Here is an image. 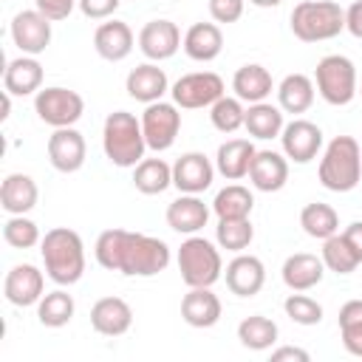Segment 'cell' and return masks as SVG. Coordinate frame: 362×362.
I'll list each match as a JSON object with an SVG mask.
<instances>
[{"mask_svg":"<svg viewBox=\"0 0 362 362\" xmlns=\"http://www.w3.org/2000/svg\"><path fill=\"white\" fill-rule=\"evenodd\" d=\"M74 6H79V0H34V8H40L51 23L65 20L74 11Z\"/></svg>","mask_w":362,"mask_h":362,"instance_id":"obj_45","label":"cell"},{"mask_svg":"<svg viewBox=\"0 0 362 362\" xmlns=\"http://www.w3.org/2000/svg\"><path fill=\"white\" fill-rule=\"evenodd\" d=\"M249 181L260 192H277L288 181V158L274 150H257L249 167Z\"/></svg>","mask_w":362,"mask_h":362,"instance_id":"obj_22","label":"cell"},{"mask_svg":"<svg viewBox=\"0 0 362 362\" xmlns=\"http://www.w3.org/2000/svg\"><path fill=\"white\" fill-rule=\"evenodd\" d=\"M255 240V226L249 218H218L215 226V243L226 252H243Z\"/></svg>","mask_w":362,"mask_h":362,"instance_id":"obj_37","label":"cell"},{"mask_svg":"<svg viewBox=\"0 0 362 362\" xmlns=\"http://www.w3.org/2000/svg\"><path fill=\"white\" fill-rule=\"evenodd\" d=\"M122 0H79V11L88 20H107L119 8Z\"/></svg>","mask_w":362,"mask_h":362,"instance_id":"obj_44","label":"cell"},{"mask_svg":"<svg viewBox=\"0 0 362 362\" xmlns=\"http://www.w3.org/2000/svg\"><path fill=\"white\" fill-rule=\"evenodd\" d=\"M320 257H322L325 269L334 272V274H351L359 266V257L348 246V240L342 238V232H337V235H331V238L322 240V255Z\"/></svg>","mask_w":362,"mask_h":362,"instance_id":"obj_38","label":"cell"},{"mask_svg":"<svg viewBox=\"0 0 362 362\" xmlns=\"http://www.w3.org/2000/svg\"><path fill=\"white\" fill-rule=\"evenodd\" d=\"M252 209H255V195L243 184H226L223 189H218L212 201V212L218 218H249Z\"/></svg>","mask_w":362,"mask_h":362,"instance_id":"obj_36","label":"cell"},{"mask_svg":"<svg viewBox=\"0 0 362 362\" xmlns=\"http://www.w3.org/2000/svg\"><path fill=\"white\" fill-rule=\"evenodd\" d=\"M136 45V37H133V28L122 20H107L102 23L96 31H93V48L102 59L107 62H122L130 57Z\"/></svg>","mask_w":362,"mask_h":362,"instance_id":"obj_23","label":"cell"},{"mask_svg":"<svg viewBox=\"0 0 362 362\" xmlns=\"http://www.w3.org/2000/svg\"><path fill=\"white\" fill-rule=\"evenodd\" d=\"M232 90L240 102H266L269 93L274 90V79L269 74V68H263L260 62H249V65H240L232 76Z\"/></svg>","mask_w":362,"mask_h":362,"instance_id":"obj_28","label":"cell"},{"mask_svg":"<svg viewBox=\"0 0 362 362\" xmlns=\"http://www.w3.org/2000/svg\"><path fill=\"white\" fill-rule=\"evenodd\" d=\"M283 311H286V317H288L291 322H297V325H317V322L322 320V305H320L314 297L303 294V291L288 294L286 303H283Z\"/></svg>","mask_w":362,"mask_h":362,"instance_id":"obj_42","label":"cell"},{"mask_svg":"<svg viewBox=\"0 0 362 362\" xmlns=\"http://www.w3.org/2000/svg\"><path fill=\"white\" fill-rule=\"evenodd\" d=\"M215 173H218L215 164L204 153L192 150V153H184L181 158H175V164H173V187L178 192L201 195V192H206L212 187Z\"/></svg>","mask_w":362,"mask_h":362,"instance_id":"obj_15","label":"cell"},{"mask_svg":"<svg viewBox=\"0 0 362 362\" xmlns=\"http://www.w3.org/2000/svg\"><path fill=\"white\" fill-rule=\"evenodd\" d=\"M277 334H280L277 322L263 314H252V317L240 320V325H238V339L249 351H269L277 342Z\"/></svg>","mask_w":362,"mask_h":362,"instance_id":"obj_35","label":"cell"},{"mask_svg":"<svg viewBox=\"0 0 362 362\" xmlns=\"http://www.w3.org/2000/svg\"><path fill=\"white\" fill-rule=\"evenodd\" d=\"M45 150H48V161H51V167L57 173H76V170H82L85 156H88L85 136L76 127H57L48 136Z\"/></svg>","mask_w":362,"mask_h":362,"instance_id":"obj_14","label":"cell"},{"mask_svg":"<svg viewBox=\"0 0 362 362\" xmlns=\"http://www.w3.org/2000/svg\"><path fill=\"white\" fill-rule=\"evenodd\" d=\"M283 156L294 164H308L322 150V130L308 119H291L280 133Z\"/></svg>","mask_w":362,"mask_h":362,"instance_id":"obj_12","label":"cell"},{"mask_svg":"<svg viewBox=\"0 0 362 362\" xmlns=\"http://www.w3.org/2000/svg\"><path fill=\"white\" fill-rule=\"evenodd\" d=\"M288 20L291 34L303 42H325L345 31V8L334 0H300Z\"/></svg>","mask_w":362,"mask_h":362,"instance_id":"obj_5","label":"cell"},{"mask_svg":"<svg viewBox=\"0 0 362 362\" xmlns=\"http://www.w3.org/2000/svg\"><path fill=\"white\" fill-rule=\"evenodd\" d=\"M345 31L356 40H362V0H354L345 8Z\"/></svg>","mask_w":362,"mask_h":362,"instance_id":"obj_46","label":"cell"},{"mask_svg":"<svg viewBox=\"0 0 362 362\" xmlns=\"http://www.w3.org/2000/svg\"><path fill=\"white\" fill-rule=\"evenodd\" d=\"M3 294L17 308L37 305L45 294V274L34 263H17L8 269L6 280H3Z\"/></svg>","mask_w":362,"mask_h":362,"instance_id":"obj_13","label":"cell"},{"mask_svg":"<svg viewBox=\"0 0 362 362\" xmlns=\"http://www.w3.org/2000/svg\"><path fill=\"white\" fill-rule=\"evenodd\" d=\"M181 42H184L181 31H178V25L173 20H150L139 31V51L150 62H164V59L175 57Z\"/></svg>","mask_w":362,"mask_h":362,"instance_id":"obj_16","label":"cell"},{"mask_svg":"<svg viewBox=\"0 0 362 362\" xmlns=\"http://www.w3.org/2000/svg\"><path fill=\"white\" fill-rule=\"evenodd\" d=\"M223 314L221 297L212 291V286H195L181 300V317L192 328H212Z\"/></svg>","mask_w":362,"mask_h":362,"instance_id":"obj_19","label":"cell"},{"mask_svg":"<svg viewBox=\"0 0 362 362\" xmlns=\"http://www.w3.org/2000/svg\"><path fill=\"white\" fill-rule=\"evenodd\" d=\"M243 127L249 130L252 139L269 141V139H280L286 122H283V107L272 105V102H255L246 107V122Z\"/></svg>","mask_w":362,"mask_h":362,"instance_id":"obj_30","label":"cell"},{"mask_svg":"<svg viewBox=\"0 0 362 362\" xmlns=\"http://www.w3.org/2000/svg\"><path fill=\"white\" fill-rule=\"evenodd\" d=\"M40 88H42V65L37 57L20 54L8 59L3 71V90H8L11 96H31Z\"/></svg>","mask_w":362,"mask_h":362,"instance_id":"obj_24","label":"cell"},{"mask_svg":"<svg viewBox=\"0 0 362 362\" xmlns=\"http://www.w3.org/2000/svg\"><path fill=\"white\" fill-rule=\"evenodd\" d=\"M300 226L308 238L314 240H325L331 235L339 232V215L331 204H322V201H314V204H305L303 212H300Z\"/></svg>","mask_w":362,"mask_h":362,"instance_id":"obj_34","label":"cell"},{"mask_svg":"<svg viewBox=\"0 0 362 362\" xmlns=\"http://www.w3.org/2000/svg\"><path fill=\"white\" fill-rule=\"evenodd\" d=\"M90 325L102 337H122L133 325V308L122 297H102L90 308Z\"/></svg>","mask_w":362,"mask_h":362,"instance_id":"obj_21","label":"cell"},{"mask_svg":"<svg viewBox=\"0 0 362 362\" xmlns=\"http://www.w3.org/2000/svg\"><path fill=\"white\" fill-rule=\"evenodd\" d=\"M8 113H11V93H8V90H3V113H0V119L6 122V119H8Z\"/></svg>","mask_w":362,"mask_h":362,"instance_id":"obj_49","label":"cell"},{"mask_svg":"<svg viewBox=\"0 0 362 362\" xmlns=\"http://www.w3.org/2000/svg\"><path fill=\"white\" fill-rule=\"evenodd\" d=\"M93 255L102 269L119 272L124 277L161 274L173 260V252L161 238L130 232V229H105L96 238Z\"/></svg>","mask_w":362,"mask_h":362,"instance_id":"obj_1","label":"cell"},{"mask_svg":"<svg viewBox=\"0 0 362 362\" xmlns=\"http://www.w3.org/2000/svg\"><path fill=\"white\" fill-rule=\"evenodd\" d=\"M314 88L334 107L351 105L354 96H356V90H359L356 65L345 54H328V57H322L317 62V68H314Z\"/></svg>","mask_w":362,"mask_h":362,"instance_id":"obj_7","label":"cell"},{"mask_svg":"<svg viewBox=\"0 0 362 362\" xmlns=\"http://www.w3.org/2000/svg\"><path fill=\"white\" fill-rule=\"evenodd\" d=\"M141 130H144L147 150H153V153L170 150L181 130V107L175 102H164V99L144 105Z\"/></svg>","mask_w":362,"mask_h":362,"instance_id":"obj_10","label":"cell"},{"mask_svg":"<svg viewBox=\"0 0 362 362\" xmlns=\"http://www.w3.org/2000/svg\"><path fill=\"white\" fill-rule=\"evenodd\" d=\"M286 359H291V362H308L311 354L305 348H297V345H280V348L272 351V362H286Z\"/></svg>","mask_w":362,"mask_h":362,"instance_id":"obj_47","label":"cell"},{"mask_svg":"<svg viewBox=\"0 0 362 362\" xmlns=\"http://www.w3.org/2000/svg\"><path fill=\"white\" fill-rule=\"evenodd\" d=\"M320 184L331 192H351L362 181V147L354 136H334L320 158Z\"/></svg>","mask_w":362,"mask_h":362,"instance_id":"obj_3","label":"cell"},{"mask_svg":"<svg viewBox=\"0 0 362 362\" xmlns=\"http://www.w3.org/2000/svg\"><path fill=\"white\" fill-rule=\"evenodd\" d=\"M255 144L249 139H229L218 147L215 153V170L226 178V181H240L249 175L252 158H255Z\"/></svg>","mask_w":362,"mask_h":362,"instance_id":"obj_29","label":"cell"},{"mask_svg":"<svg viewBox=\"0 0 362 362\" xmlns=\"http://www.w3.org/2000/svg\"><path fill=\"white\" fill-rule=\"evenodd\" d=\"M314 79L305 74H288L283 76V82L277 85V105L283 107V113H305L314 105Z\"/></svg>","mask_w":362,"mask_h":362,"instance_id":"obj_31","label":"cell"},{"mask_svg":"<svg viewBox=\"0 0 362 362\" xmlns=\"http://www.w3.org/2000/svg\"><path fill=\"white\" fill-rule=\"evenodd\" d=\"M124 90L130 99L141 102V105H150V102H158L164 99V93L170 90V82H167V74L164 68H158V62H141L136 65L127 79H124Z\"/></svg>","mask_w":362,"mask_h":362,"instance_id":"obj_18","label":"cell"},{"mask_svg":"<svg viewBox=\"0 0 362 362\" xmlns=\"http://www.w3.org/2000/svg\"><path fill=\"white\" fill-rule=\"evenodd\" d=\"M339 337L348 354L362 356V300H348L339 308Z\"/></svg>","mask_w":362,"mask_h":362,"instance_id":"obj_39","label":"cell"},{"mask_svg":"<svg viewBox=\"0 0 362 362\" xmlns=\"http://www.w3.org/2000/svg\"><path fill=\"white\" fill-rule=\"evenodd\" d=\"M181 48L195 62H212L223 51V31L218 23H192L184 34Z\"/></svg>","mask_w":362,"mask_h":362,"instance_id":"obj_27","label":"cell"},{"mask_svg":"<svg viewBox=\"0 0 362 362\" xmlns=\"http://www.w3.org/2000/svg\"><path fill=\"white\" fill-rule=\"evenodd\" d=\"M40 255L45 274L57 286H74L85 274V243L79 232L68 226H54L40 240Z\"/></svg>","mask_w":362,"mask_h":362,"instance_id":"obj_2","label":"cell"},{"mask_svg":"<svg viewBox=\"0 0 362 362\" xmlns=\"http://www.w3.org/2000/svg\"><path fill=\"white\" fill-rule=\"evenodd\" d=\"M181 280L195 288V286H215L223 274V257H221V246H215L212 240L201 238V235H189L175 255Z\"/></svg>","mask_w":362,"mask_h":362,"instance_id":"obj_6","label":"cell"},{"mask_svg":"<svg viewBox=\"0 0 362 362\" xmlns=\"http://www.w3.org/2000/svg\"><path fill=\"white\" fill-rule=\"evenodd\" d=\"M102 150H105V158L113 167H122V170L136 167L144 158V150H147L141 119H136L127 110L107 113V119L102 124Z\"/></svg>","mask_w":362,"mask_h":362,"instance_id":"obj_4","label":"cell"},{"mask_svg":"<svg viewBox=\"0 0 362 362\" xmlns=\"http://www.w3.org/2000/svg\"><path fill=\"white\" fill-rule=\"evenodd\" d=\"M209 122H212V127L218 130V133H235V130H240L243 127V122H246V107H243V102L238 99V96H221L212 107H209Z\"/></svg>","mask_w":362,"mask_h":362,"instance_id":"obj_40","label":"cell"},{"mask_svg":"<svg viewBox=\"0 0 362 362\" xmlns=\"http://www.w3.org/2000/svg\"><path fill=\"white\" fill-rule=\"evenodd\" d=\"M223 277H226V288L232 294H238V297H255L263 288V283H266V266H263L260 257L238 252L226 263Z\"/></svg>","mask_w":362,"mask_h":362,"instance_id":"obj_17","label":"cell"},{"mask_svg":"<svg viewBox=\"0 0 362 362\" xmlns=\"http://www.w3.org/2000/svg\"><path fill=\"white\" fill-rule=\"evenodd\" d=\"M37 198H40V189H37V181L25 173H8L0 184V206L8 212V215H25L37 206Z\"/></svg>","mask_w":362,"mask_h":362,"instance_id":"obj_26","label":"cell"},{"mask_svg":"<svg viewBox=\"0 0 362 362\" xmlns=\"http://www.w3.org/2000/svg\"><path fill=\"white\" fill-rule=\"evenodd\" d=\"M11 42L20 48V54H42L51 45V20L40 8L17 11L11 20Z\"/></svg>","mask_w":362,"mask_h":362,"instance_id":"obj_11","label":"cell"},{"mask_svg":"<svg viewBox=\"0 0 362 362\" xmlns=\"http://www.w3.org/2000/svg\"><path fill=\"white\" fill-rule=\"evenodd\" d=\"M133 187L141 195H161L173 187V167L164 158H141L133 167Z\"/></svg>","mask_w":362,"mask_h":362,"instance_id":"obj_32","label":"cell"},{"mask_svg":"<svg viewBox=\"0 0 362 362\" xmlns=\"http://www.w3.org/2000/svg\"><path fill=\"white\" fill-rule=\"evenodd\" d=\"M280 274L291 291H308V288L320 286V280L325 274V263H322V257H317L311 252H294L283 260Z\"/></svg>","mask_w":362,"mask_h":362,"instance_id":"obj_25","label":"cell"},{"mask_svg":"<svg viewBox=\"0 0 362 362\" xmlns=\"http://www.w3.org/2000/svg\"><path fill=\"white\" fill-rule=\"evenodd\" d=\"M342 238L348 240V246L356 252V257H359V263H362V221L348 223V226H345V232H342Z\"/></svg>","mask_w":362,"mask_h":362,"instance_id":"obj_48","label":"cell"},{"mask_svg":"<svg viewBox=\"0 0 362 362\" xmlns=\"http://www.w3.org/2000/svg\"><path fill=\"white\" fill-rule=\"evenodd\" d=\"M3 240L14 249H31L42 240L40 226L25 215H8L3 223Z\"/></svg>","mask_w":362,"mask_h":362,"instance_id":"obj_41","label":"cell"},{"mask_svg":"<svg viewBox=\"0 0 362 362\" xmlns=\"http://www.w3.org/2000/svg\"><path fill=\"white\" fill-rule=\"evenodd\" d=\"M164 218H167V226L178 235H198L209 221V206L198 195L181 192L175 201H170Z\"/></svg>","mask_w":362,"mask_h":362,"instance_id":"obj_20","label":"cell"},{"mask_svg":"<svg viewBox=\"0 0 362 362\" xmlns=\"http://www.w3.org/2000/svg\"><path fill=\"white\" fill-rule=\"evenodd\" d=\"M206 6H209V17L215 23H226L229 25V23H238L243 17L246 0H209Z\"/></svg>","mask_w":362,"mask_h":362,"instance_id":"obj_43","label":"cell"},{"mask_svg":"<svg viewBox=\"0 0 362 362\" xmlns=\"http://www.w3.org/2000/svg\"><path fill=\"white\" fill-rule=\"evenodd\" d=\"M34 113L42 124L48 127H74L82 113H85V99L62 85H51V88H40L34 93Z\"/></svg>","mask_w":362,"mask_h":362,"instance_id":"obj_8","label":"cell"},{"mask_svg":"<svg viewBox=\"0 0 362 362\" xmlns=\"http://www.w3.org/2000/svg\"><path fill=\"white\" fill-rule=\"evenodd\" d=\"M223 93H226V85L215 71H192L178 76L170 85V96L181 110L212 107Z\"/></svg>","mask_w":362,"mask_h":362,"instance_id":"obj_9","label":"cell"},{"mask_svg":"<svg viewBox=\"0 0 362 362\" xmlns=\"http://www.w3.org/2000/svg\"><path fill=\"white\" fill-rule=\"evenodd\" d=\"M252 6H257V8H274V6H280L283 0H249Z\"/></svg>","mask_w":362,"mask_h":362,"instance_id":"obj_50","label":"cell"},{"mask_svg":"<svg viewBox=\"0 0 362 362\" xmlns=\"http://www.w3.org/2000/svg\"><path fill=\"white\" fill-rule=\"evenodd\" d=\"M74 311H76V303H74V297L62 286L54 288V291H45L42 300L37 303V320L45 328H62V325H68L74 320Z\"/></svg>","mask_w":362,"mask_h":362,"instance_id":"obj_33","label":"cell"},{"mask_svg":"<svg viewBox=\"0 0 362 362\" xmlns=\"http://www.w3.org/2000/svg\"><path fill=\"white\" fill-rule=\"evenodd\" d=\"M356 93H359V96H362V82H359V90H356Z\"/></svg>","mask_w":362,"mask_h":362,"instance_id":"obj_51","label":"cell"}]
</instances>
